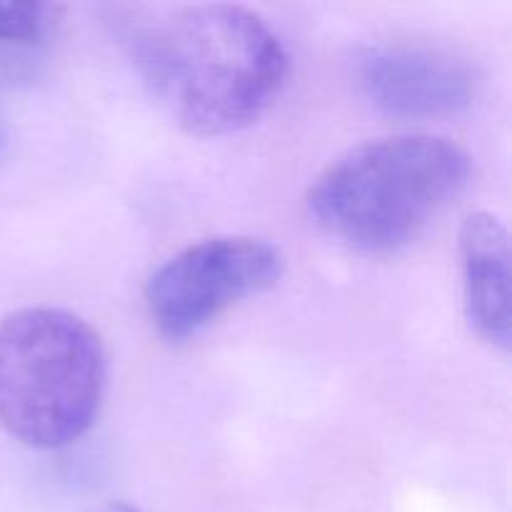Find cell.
Wrapping results in <instances>:
<instances>
[{"instance_id": "cell-1", "label": "cell", "mask_w": 512, "mask_h": 512, "mask_svg": "<svg viewBox=\"0 0 512 512\" xmlns=\"http://www.w3.org/2000/svg\"><path fill=\"white\" fill-rule=\"evenodd\" d=\"M125 43L155 103L203 138L250 128L288 75L275 30L243 5L148 10L128 25Z\"/></svg>"}, {"instance_id": "cell-2", "label": "cell", "mask_w": 512, "mask_h": 512, "mask_svg": "<svg viewBox=\"0 0 512 512\" xmlns=\"http://www.w3.org/2000/svg\"><path fill=\"white\" fill-rule=\"evenodd\" d=\"M470 155L433 135H400L358 145L313 180L310 220L335 243L365 255L408 248L458 198Z\"/></svg>"}, {"instance_id": "cell-3", "label": "cell", "mask_w": 512, "mask_h": 512, "mask_svg": "<svg viewBox=\"0 0 512 512\" xmlns=\"http://www.w3.org/2000/svg\"><path fill=\"white\" fill-rule=\"evenodd\" d=\"M103 390V340L80 315L38 305L0 323V428L15 440L38 450L75 443Z\"/></svg>"}, {"instance_id": "cell-4", "label": "cell", "mask_w": 512, "mask_h": 512, "mask_svg": "<svg viewBox=\"0 0 512 512\" xmlns=\"http://www.w3.org/2000/svg\"><path fill=\"white\" fill-rule=\"evenodd\" d=\"M285 273L278 245L250 235H220L165 260L145 285L148 315L160 335L185 340L218 315L265 293Z\"/></svg>"}, {"instance_id": "cell-5", "label": "cell", "mask_w": 512, "mask_h": 512, "mask_svg": "<svg viewBox=\"0 0 512 512\" xmlns=\"http://www.w3.org/2000/svg\"><path fill=\"white\" fill-rule=\"evenodd\" d=\"M365 98L390 118L440 120L465 113L478 98L475 65L428 40H383L355 60Z\"/></svg>"}, {"instance_id": "cell-6", "label": "cell", "mask_w": 512, "mask_h": 512, "mask_svg": "<svg viewBox=\"0 0 512 512\" xmlns=\"http://www.w3.org/2000/svg\"><path fill=\"white\" fill-rule=\"evenodd\" d=\"M460 273L465 313L475 333L493 348L508 353L510 318V238L493 213L468 215L460 225Z\"/></svg>"}, {"instance_id": "cell-7", "label": "cell", "mask_w": 512, "mask_h": 512, "mask_svg": "<svg viewBox=\"0 0 512 512\" xmlns=\"http://www.w3.org/2000/svg\"><path fill=\"white\" fill-rule=\"evenodd\" d=\"M50 23V8L43 3H0V43H38Z\"/></svg>"}, {"instance_id": "cell-8", "label": "cell", "mask_w": 512, "mask_h": 512, "mask_svg": "<svg viewBox=\"0 0 512 512\" xmlns=\"http://www.w3.org/2000/svg\"><path fill=\"white\" fill-rule=\"evenodd\" d=\"M93 512H140V510L133 508V505H128V503H108V505H103V508H98Z\"/></svg>"}, {"instance_id": "cell-9", "label": "cell", "mask_w": 512, "mask_h": 512, "mask_svg": "<svg viewBox=\"0 0 512 512\" xmlns=\"http://www.w3.org/2000/svg\"><path fill=\"white\" fill-rule=\"evenodd\" d=\"M0 148H3V125H0Z\"/></svg>"}]
</instances>
